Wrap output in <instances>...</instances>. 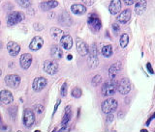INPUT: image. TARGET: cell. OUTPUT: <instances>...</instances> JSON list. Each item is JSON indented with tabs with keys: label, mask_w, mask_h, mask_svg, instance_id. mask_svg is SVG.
I'll list each match as a JSON object with an SVG mask.
<instances>
[{
	"label": "cell",
	"mask_w": 155,
	"mask_h": 132,
	"mask_svg": "<svg viewBox=\"0 0 155 132\" xmlns=\"http://www.w3.org/2000/svg\"><path fill=\"white\" fill-rule=\"evenodd\" d=\"M147 71L150 72V73H154V71H153V70H152V67H151V64H150V63H147Z\"/></svg>",
	"instance_id": "cell-37"
},
{
	"label": "cell",
	"mask_w": 155,
	"mask_h": 132,
	"mask_svg": "<svg viewBox=\"0 0 155 132\" xmlns=\"http://www.w3.org/2000/svg\"><path fill=\"white\" fill-rule=\"evenodd\" d=\"M34 108H35L36 113H38V114H42L44 112V106L41 104H36L35 106H34Z\"/></svg>",
	"instance_id": "cell-33"
},
{
	"label": "cell",
	"mask_w": 155,
	"mask_h": 132,
	"mask_svg": "<svg viewBox=\"0 0 155 132\" xmlns=\"http://www.w3.org/2000/svg\"><path fill=\"white\" fill-rule=\"evenodd\" d=\"M61 46L66 50H69L73 46V39L70 35H63L60 40Z\"/></svg>",
	"instance_id": "cell-19"
},
{
	"label": "cell",
	"mask_w": 155,
	"mask_h": 132,
	"mask_svg": "<svg viewBox=\"0 0 155 132\" xmlns=\"http://www.w3.org/2000/svg\"><path fill=\"white\" fill-rule=\"evenodd\" d=\"M61 103V100L59 99V100H57V102H56V104H55V106H54V111H53V114L55 113L56 112V110H57V107H58V105H59Z\"/></svg>",
	"instance_id": "cell-39"
},
{
	"label": "cell",
	"mask_w": 155,
	"mask_h": 132,
	"mask_svg": "<svg viewBox=\"0 0 155 132\" xmlns=\"http://www.w3.org/2000/svg\"><path fill=\"white\" fill-rule=\"evenodd\" d=\"M131 16H132V13H131L129 9H127V10H124L123 12H121L119 16H117V17H116V19H117L118 22L125 24L131 19Z\"/></svg>",
	"instance_id": "cell-17"
},
{
	"label": "cell",
	"mask_w": 155,
	"mask_h": 132,
	"mask_svg": "<svg viewBox=\"0 0 155 132\" xmlns=\"http://www.w3.org/2000/svg\"><path fill=\"white\" fill-rule=\"evenodd\" d=\"M76 46H77V50L80 53V55L81 56H85L88 54L89 51V47L86 45L85 42L81 40L80 38H78L76 40Z\"/></svg>",
	"instance_id": "cell-10"
},
{
	"label": "cell",
	"mask_w": 155,
	"mask_h": 132,
	"mask_svg": "<svg viewBox=\"0 0 155 132\" xmlns=\"http://www.w3.org/2000/svg\"><path fill=\"white\" fill-rule=\"evenodd\" d=\"M91 82H92V85H93L94 87L98 86L101 84V82H102V77L100 75H95Z\"/></svg>",
	"instance_id": "cell-30"
},
{
	"label": "cell",
	"mask_w": 155,
	"mask_h": 132,
	"mask_svg": "<svg viewBox=\"0 0 155 132\" xmlns=\"http://www.w3.org/2000/svg\"><path fill=\"white\" fill-rule=\"evenodd\" d=\"M117 106H118V103L114 99H107L106 100L103 101V103L101 105V108L105 114H110V113H114L116 110Z\"/></svg>",
	"instance_id": "cell-2"
},
{
	"label": "cell",
	"mask_w": 155,
	"mask_h": 132,
	"mask_svg": "<svg viewBox=\"0 0 155 132\" xmlns=\"http://www.w3.org/2000/svg\"><path fill=\"white\" fill-rule=\"evenodd\" d=\"M117 90L121 95L126 96L128 95L131 91V83L128 78H122L117 84Z\"/></svg>",
	"instance_id": "cell-7"
},
{
	"label": "cell",
	"mask_w": 155,
	"mask_h": 132,
	"mask_svg": "<svg viewBox=\"0 0 155 132\" xmlns=\"http://www.w3.org/2000/svg\"><path fill=\"white\" fill-rule=\"evenodd\" d=\"M43 46H44V40L40 36H36L31 41L30 45H29V48L33 51H37L39 49H41Z\"/></svg>",
	"instance_id": "cell-12"
},
{
	"label": "cell",
	"mask_w": 155,
	"mask_h": 132,
	"mask_svg": "<svg viewBox=\"0 0 155 132\" xmlns=\"http://www.w3.org/2000/svg\"><path fill=\"white\" fill-rule=\"evenodd\" d=\"M19 63H21V66L24 70H27V68L31 66L32 64V56L29 53H24L21 55V59H19Z\"/></svg>",
	"instance_id": "cell-15"
},
{
	"label": "cell",
	"mask_w": 155,
	"mask_h": 132,
	"mask_svg": "<svg viewBox=\"0 0 155 132\" xmlns=\"http://www.w3.org/2000/svg\"><path fill=\"white\" fill-rule=\"evenodd\" d=\"M121 10V1L120 0H111L109 6V11L111 14H117Z\"/></svg>",
	"instance_id": "cell-20"
},
{
	"label": "cell",
	"mask_w": 155,
	"mask_h": 132,
	"mask_svg": "<svg viewBox=\"0 0 155 132\" xmlns=\"http://www.w3.org/2000/svg\"><path fill=\"white\" fill-rule=\"evenodd\" d=\"M5 83L11 88H18L21 84V77L18 74H9L5 77Z\"/></svg>",
	"instance_id": "cell-9"
},
{
	"label": "cell",
	"mask_w": 155,
	"mask_h": 132,
	"mask_svg": "<svg viewBox=\"0 0 155 132\" xmlns=\"http://www.w3.org/2000/svg\"><path fill=\"white\" fill-rule=\"evenodd\" d=\"M47 79L44 77H36L33 81L32 88L35 92H40L47 86Z\"/></svg>",
	"instance_id": "cell-11"
},
{
	"label": "cell",
	"mask_w": 155,
	"mask_h": 132,
	"mask_svg": "<svg viewBox=\"0 0 155 132\" xmlns=\"http://www.w3.org/2000/svg\"><path fill=\"white\" fill-rule=\"evenodd\" d=\"M57 6H58V2L56 1V0H48V1L42 2L40 4V8L44 12L50 11V10L55 8Z\"/></svg>",
	"instance_id": "cell-18"
},
{
	"label": "cell",
	"mask_w": 155,
	"mask_h": 132,
	"mask_svg": "<svg viewBox=\"0 0 155 132\" xmlns=\"http://www.w3.org/2000/svg\"><path fill=\"white\" fill-rule=\"evenodd\" d=\"M0 120H1V117H0Z\"/></svg>",
	"instance_id": "cell-43"
},
{
	"label": "cell",
	"mask_w": 155,
	"mask_h": 132,
	"mask_svg": "<svg viewBox=\"0 0 155 132\" xmlns=\"http://www.w3.org/2000/svg\"><path fill=\"white\" fill-rule=\"evenodd\" d=\"M113 29H114V31L117 34L118 32H119V25H118V23H114L113 24Z\"/></svg>",
	"instance_id": "cell-35"
},
{
	"label": "cell",
	"mask_w": 155,
	"mask_h": 132,
	"mask_svg": "<svg viewBox=\"0 0 155 132\" xmlns=\"http://www.w3.org/2000/svg\"><path fill=\"white\" fill-rule=\"evenodd\" d=\"M51 55L54 60H59L63 56V51L58 46H53L51 49Z\"/></svg>",
	"instance_id": "cell-23"
},
{
	"label": "cell",
	"mask_w": 155,
	"mask_h": 132,
	"mask_svg": "<svg viewBox=\"0 0 155 132\" xmlns=\"http://www.w3.org/2000/svg\"><path fill=\"white\" fill-rule=\"evenodd\" d=\"M102 54H103L104 57H110L111 54H113V46L110 45L104 46L103 48H102Z\"/></svg>",
	"instance_id": "cell-26"
},
{
	"label": "cell",
	"mask_w": 155,
	"mask_h": 132,
	"mask_svg": "<svg viewBox=\"0 0 155 132\" xmlns=\"http://www.w3.org/2000/svg\"><path fill=\"white\" fill-rule=\"evenodd\" d=\"M35 123V114L31 109H25L23 113V124L26 127H31Z\"/></svg>",
	"instance_id": "cell-8"
},
{
	"label": "cell",
	"mask_w": 155,
	"mask_h": 132,
	"mask_svg": "<svg viewBox=\"0 0 155 132\" xmlns=\"http://www.w3.org/2000/svg\"><path fill=\"white\" fill-rule=\"evenodd\" d=\"M154 117H155V114H154Z\"/></svg>",
	"instance_id": "cell-45"
},
{
	"label": "cell",
	"mask_w": 155,
	"mask_h": 132,
	"mask_svg": "<svg viewBox=\"0 0 155 132\" xmlns=\"http://www.w3.org/2000/svg\"><path fill=\"white\" fill-rule=\"evenodd\" d=\"M64 35V33L61 30V29L57 28V27H52L51 29V36L54 41H60L61 38Z\"/></svg>",
	"instance_id": "cell-24"
},
{
	"label": "cell",
	"mask_w": 155,
	"mask_h": 132,
	"mask_svg": "<svg viewBox=\"0 0 155 132\" xmlns=\"http://www.w3.org/2000/svg\"><path fill=\"white\" fill-rule=\"evenodd\" d=\"M7 50L11 56H17L21 51V46L16 42H9L7 43Z\"/></svg>",
	"instance_id": "cell-14"
},
{
	"label": "cell",
	"mask_w": 155,
	"mask_h": 132,
	"mask_svg": "<svg viewBox=\"0 0 155 132\" xmlns=\"http://www.w3.org/2000/svg\"><path fill=\"white\" fill-rule=\"evenodd\" d=\"M81 94H82V92H81V90L80 89V88H74V89L72 90V96L74 97H76V99H79V97H81Z\"/></svg>",
	"instance_id": "cell-29"
},
{
	"label": "cell",
	"mask_w": 155,
	"mask_h": 132,
	"mask_svg": "<svg viewBox=\"0 0 155 132\" xmlns=\"http://www.w3.org/2000/svg\"><path fill=\"white\" fill-rule=\"evenodd\" d=\"M0 2H1V0H0Z\"/></svg>",
	"instance_id": "cell-44"
},
{
	"label": "cell",
	"mask_w": 155,
	"mask_h": 132,
	"mask_svg": "<svg viewBox=\"0 0 155 132\" xmlns=\"http://www.w3.org/2000/svg\"><path fill=\"white\" fill-rule=\"evenodd\" d=\"M82 2L84 3V5H86V6H91V5H93L95 0H82Z\"/></svg>",
	"instance_id": "cell-34"
},
{
	"label": "cell",
	"mask_w": 155,
	"mask_h": 132,
	"mask_svg": "<svg viewBox=\"0 0 155 132\" xmlns=\"http://www.w3.org/2000/svg\"><path fill=\"white\" fill-rule=\"evenodd\" d=\"M120 70H121V63L120 62H117V63H115V64L110 66V70H109V75L111 79H114L116 75L119 73Z\"/></svg>",
	"instance_id": "cell-22"
},
{
	"label": "cell",
	"mask_w": 155,
	"mask_h": 132,
	"mask_svg": "<svg viewBox=\"0 0 155 132\" xmlns=\"http://www.w3.org/2000/svg\"><path fill=\"white\" fill-rule=\"evenodd\" d=\"M116 90H117V83L114 79L110 81H107L102 86V95L105 96H111L115 94Z\"/></svg>",
	"instance_id": "cell-1"
},
{
	"label": "cell",
	"mask_w": 155,
	"mask_h": 132,
	"mask_svg": "<svg viewBox=\"0 0 155 132\" xmlns=\"http://www.w3.org/2000/svg\"><path fill=\"white\" fill-rule=\"evenodd\" d=\"M62 17H64V20H61V21H60L62 25H66V26H67V25H70V24L67 22V19H71V18L69 17V14H68L67 13H63V14H62Z\"/></svg>",
	"instance_id": "cell-31"
},
{
	"label": "cell",
	"mask_w": 155,
	"mask_h": 132,
	"mask_svg": "<svg viewBox=\"0 0 155 132\" xmlns=\"http://www.w3.org/2000/svg\"><path fill=\"white\" fill-rule=\"evenodd\" d=\"M24 19V14L18 11H15L9 14L8 18H7V23L9 26L16 25V24L19 23Z\"/></svg>",
	"instance_id": "cell-3"
},
{
	"label": "cell",
	"mask_w": 155,
	"mask_h": 132,
	"mask_svg": "<svg viewBox=\"0 0 155 132\" xmlns=\"http://www.w3.org/2000/svg\"><path fill=\"white\" fill-rule=\"evenodd\" d=\"M0 100L3 104H10L14 100L12 93L9 90H2L0 92Z\"/></svg>",
	"instance_id": "cell-13"
},
{
	"label": "cell",
	"mask_w": 155,
	"mask_h": 132,
	"mask_svg": "<svg viewBox=\"0 0 155 132\" xmlns=\"http://www.w3.org/2000/svg\"><path fill=\"white\" fill-rule=\"evenodd\" d=\"M34 28H35L36 30L40 31V30H42V29H43V25H41L40 23H39V22H37V23H35V24H34Z\"/></svg>",
	"instance_id": "cell-36"
},
{
	"label": "cell",
	"mask_w": 155,
	"mask_h": 132,
	"mask_svg": "<svg viewBox=\"0 0 155 132\" xmlns=\"http://www.w3.org/2000/svg\"><path fill=\"white\" fill-rule=\"evenodd\" d=\"M43 68L48 74L53 75L58 71L59 67H58L57 62H55L54 60H46L45 62H44Z\"/></svg>",
	"instance_id": "cell-4"
},
{
	"label": "cell",
	"mask_w": 155,
	"mask_h": 132,
	"mask_svg": "<svg viewBox=\"0 0 155 132\" xmlns=\"http://www.w3.org/2000/svg\"><path fill=\"white\" fill-rule=\"evenodd\" d=\"M88 25L93 32H98L102 28L101 19L97 17L95 14H91L88 17Z\"/></svg>",
	"instance_id": "cell-6"
},
{
	"label": "cell",
	"mask_w": 155,
	"mask_h": 132,
	"mask_svg": "<svg viewBox=\"0 0 155 132\" xmlns=\"http://www.w3.org/2000/svg\"><path fill=\"white\" fill-rule=\"evenodd\" d=\"M71 11L77 16H81L86 13V7L82 4H74L71 6Z\"/></svg>",
	"instance_id": "cell-21"
},
{
	"label": "cell",
	"mask_w": 155,
	"mask_h": 132,
	"mask_svg": "<svg viewBox=\"0 0 155 132\" xmlns=\"http://www.w3.org/2000/svg\"><path fill=\"white\" fill-rule=\"evenodd\" d=\"M72 117V109H71V106H67L65 108V113H64V116H63V119H62V121L61 124L63 126H66L67 124L69 123V121Z\"/></svg>",
	"instance_id": "cell-25"
},
{
	"label": "cell",
	"mask_w": 155,
	"mask_h": 132,
	"mask_svg": "<svg viewBox=\"0 0 155 132\" xmlns=\"http://www.w3.org/2000/svg\"><path fill=\"white\" fill-rule=\"evenodd\" d=\"M147 7V0H138L137 3L135 5V12L138 16H142V14L145 12Z\"/></svg>",
	"instance_id": "cell-16"
},
{
	"label": "cell",
	"mask_w": 155,
	"mask_h": 132,
	"mask_svg": "<svg viewBox=\"0 0 155 132\" xmlns=\"http://www.w3.org/2000/svg\"><path fill=\"white\" fill-rule=\"evenodd\" d=\"M123 1L126 5H132L137 1V0H123Z\"/></svg>",
	"instance_id": "cell-38"
},
{
	"label": "cell",
	"mask_w": 155,
	"mask_h": 132,
	"mask_svg": "<svg viewBox=\"0 0 155 132\" xmlns=\"http://www.w3.org/2000/svg\"><path fill=\"white\" fill-rule=\"evenodd\" d=\"M0 24H1V22H0Z\"/></svg>",
	"instance_id": "cell-46"
},
{
	"label": "cell",
	"mask_w": 155,
	"mask_h": 132,
	"mask_svg": "<svg viewBox=\"0 0 155 132\" xmlns=\"http://www.w3.org/2000/svg\"><path fill=\"white\" fill-rule=\"evenodd\" d=\"M1 74H2V71H1V70H0V76H1Z\"/></svg>",
	"instance_id": "cell-42"
},
{
	"label": "cell",
	"mask_w": 155,
	"mask_h": 132,
	"mask_svg": "<svg viewBox=\"0 0 155 132\" xmlns=\"http://www.w3.org/2000/svg\"><path fill=\"white\" fill-rule=\"evenodd\" d=\"M67 58H68V60H72L73 56H72V55H68V57H67Z\"/></svg>",
	"instance_id": "cell-41"
},
{
	"label": "cell",
	"mask_w": 155,
	"mask_h": 132,
	"mask_svg": "<svg viewBox=\"0 0 155 132\" xmlns=\"http://www.w3.org/2000/svg\"><path fill=\"white\" fill-rule=\"evenodd\" d=\"M17 3L22 8H29L31 5V1L30 0H16Z\"/></svg>",
	"instance_id": "cell-28"
},
{
	"label": "cell",
	"mask_w": 155,
	"mask_h": 132,
	"mask_svg": "<svg viewBox=\"0 0 155 132\" xmlns=\"http://www.w3.org/2000/svg\"><path fill=\"white\" fill-rule=\"evenodd\" d=\"M88 65L91 68H95L99 64V61H98V51H97V48L95 45H92L91 47L89 48V51H88Z\"/></svg>",
	"instance_id": "cell-5"
},
{
	"label": "cell",
	"mask_w": 155,
	"mask_h": 132,
	"mask_svg": "<svg viewBox=\"0 0 155 132\" xmlns=\"http://www.w3.org/2000/svg\"><path fill=\"white\" fill-rule=\"evenodd\" d=\"M67 89H68V85H67V82H65L64 84L62 85L61 89H60V95L62 96H65L67 94Z\"/></svg>",
	"instance_id": "cell-32"
},
{
	"label": "cell",
	"mask_w": 155,
	"mask_h": 132,
	"mask_svg": "<svg viewBox=\"0 0 155 132\" xmlns=\"http://www.w3.org/2000/svg\"><path fill=\"white\" fill-rule=\"evenodd\" d=\"M119 42H120V46L122 47V48H125L126 46H128V43H129V36L127 35V34H122V35H121Z\"/></svg>",
	"instance_id": "cell-27"
},
{
	"label": "cell",
	"mask_w": 155,
	"mask_h": 132,
	"mask_svg": "<svg viewBox=\"0 0 155 132\" xmlns=\"http://www.w3.org/2000/svg\"><path fill=\"white\" fill-rule=\"evenodd\" d=\"M114 120V116L113 115H111V113L108 116V118H107V121H109V123H110V121H113Z\"/></svg>",
	"instance_id": "cell-40"
}]
</instances>
